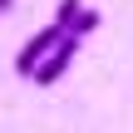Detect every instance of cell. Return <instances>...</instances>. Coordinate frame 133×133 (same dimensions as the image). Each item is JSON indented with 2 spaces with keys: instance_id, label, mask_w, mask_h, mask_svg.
Instances as JSON below:
<instances>
[{
  "instance_id": "1",
  "label": "cell",
  "mask_w": 133,
  "mask_h": 133,
  "mask_svg": "<svg viewBox=\"0 0 133 133\" xmlns=\"http://www.w3.org/2000/svg\"><path fill=\"white\" fill-rule=\"evenodd\" d=\"M64 35H69V25H64V20H49V25H39V30H35V35L20 44V54H15V69H20L25 79H35V69H39V64H44L54 49H59V39H64Z\"/></svg>"
},
{
  "instance_id": "2",
  "label": "cell",
  "mask_w": 133,
  "mask_h": 133,
  "mask_svg": "<svg viewBox=\"0 0 133 133\" xmlns=\"http://www.w3.org/2000/svg\"><path fill=\"white\" fill-rule=\"evenodd\" d=\"M79 44H84L79 35H64V39H59V49H54V54H49V59H44V64L35 69V79H30V84H39V89H49L54 79H64V74H69V64L79 59Z\"/></svg>"
},
{
  "instance_id": "3",
  "label": "cell",
  "mask_w": 133,
  "mask_h": 133,
  "mask_svg": "<svg viewBox=\"0 0 133 133\" xmlns=\"http://www.w3.org/2000/svg\"><path fill=\"white\" fill-rule=\"evenodd\" d=\"M94 30H99V10H89V5H84V10H79V20H74V35H79V39H89Z\"/></svg>"
},
{
  "instance_id": "4",
  "label": "cell",
  "mask_w": 133,
  "mask_h": 133,
  "mask_svg": "<svg viewBox=\"0 0 133 133\" xmlns=\"http://www.w3.org/2000/svg\"><path fill=\"white\" fill-rule=\"evenodd\" d=\"M0 10H10V0H0Z\"/></svg>"
}]
</instances>
